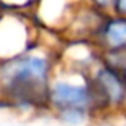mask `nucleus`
<instances>
[{"label": "nucleus", "instance_id": "1", "mask_svg": "<svg viewBox=\"0 0 126 126\" xmlns=\"http://www.w3.org/2000/svg\"><path fill=\"white\" fill-rule=\"evenodd\" d=\"M58 49L38 42L18 56L0 61V97L8 110L35 115L46 110V89L58 67Z\"/></svg>", "mask_w": 126, "mask_h": 126}, {"label": "nucleus", "instance_id": "2", "mask_svg": "<svg viewBox=\"0 0 126 126\" xmlns=\"http://www.w3.org/2000/svg\"><path fill=\"white\" fill-rule=\"evenodd\" d=\"M65 109L88 112L94 120L101 118L89 75L58 64L46 89V110L53 115Z\"/></svg>", "mask_w": 126, "mask_h": 126}, {"label": "nucleus", "instance_id": "3", "mask_svg": "<svg viewBox=\"0 0 126 126\" xmlns=\"http://www.w3.org/2000/svg\"><path fill=\"white\" fill-rule=\"evenodd\" d=\"M89 81L101 117L126 115V83L121 70L101 61L89 72Z\"/></svg>", "mask_w": 126, "mask_h": 126}, {"label": "nucleus", "instance_id": "4", "mask_svg": "<svg viewBox=\"0 0 126 126\" xmlns=\"http://www.w3.org/2000/svg\"><path fill=\"white\" fill-rule=\"evenodd\" d=\"M40 29L26 13L0 10V61L18 56L38 43Z\"/></svg>", "mask_w": 126, "mask_h": 126}, {"label": "nucleus", "instance_id": "5", "mask_svg": "<svg viewBox=\"0 0 126 126\" xmlns=\"http://www.w3.org/2000/svg\"><path fill=\"white\" fill-rule=\"evenodd\" d=\"M83 0H37L29 13L40 31L64 34Z\"/></svg>", "mask_w": 126, "mask_h": 126}, {"label": "nucleus", "instance_id": "6", "mask_svg": "<svg viewBox=\"0 0 126 126\" xmlns=\"http://www.w3.org/2000/svg\"><path fill=\"white\" fill-rule=\"evenodd\" d=\"M102 61V54L91 40L64 38L58 48V62L62 67L88 74Z\"/></svg>", "mask_w": 126, "mask_h": 126}, {"label": "nucleus", "instance_id": "7", "mask_svg": "<svg viewBox=\"0 0 126 126\" xmlns=\"http://www.w3.org/2000/svg\"><path fill=\"white\" fill-rule=\"evenodd\" d=\"M91 42L101 51V54L126 51V16L115 13L105 15L99 27L96 29Z\"/></svg>", "mask_w": 126, "mask_h": 126}, {"label": "nucleus", "instance_id": "8", "mask_svg": "<svg viewBox=\"0 0 126 126\" xmlns=\"http://www.w3.org/2000/svg\"><path fill=\"white\" fill-rule=\"evenodd\" d=\"M104 13L97 11L96 8L86 5L83 2L80 6L77 8L74 18L70 19L67 29L64 31V37L65 38H77V40H91L94 35L96 29L99 27Z\"/></svg>", "mask_w": 126, "mask_h": 126}, {"label": "nucleus", "instance_id": "9", "mask_svg": "<svg viewBox=\"0 0 126 126\" xmlns=\"http://www.w3.org/2000/svg\"><path fill=\"white\" fill-rule=\"evenodd\" d=\"M53 117L59 121V123L65 126H85L91 121H94L93 115H89L88 112L77 110V109H65V110L54 112Z\"/></svg>", "mask_w": 126, "mask_h": 126}, {"label": "nucleus", "instance_id": "10", "mask_svg": "<svg viewBox=\"0 0 126 126\" xmlns=\"http://www.w3.org/2000/svg\"><path fill=\"white\" fill-rule=\"evenodd\" d=\"M37 0H0V10L3 11H16V13H29L32 11Z\"/></svg>", "mask_w": 126, "mask_h": 126}, {"label": "nucleus", "instance_id": "11", "mask_svg": "<svg viewBox=\"0 0 126 126\" xmlns=\"http://www.w3.org/2000/svg\"><path fill=\"white\" fill-rule=\"evenodd\" d=\"M86 5L96 8L97 11L104 13V15H109V13L113 11V5H115V0H83Z\"/></svg>", "mask_w": 126, "mask_h": 126}, {"label": "nucleus", "instance_id": "12", "mask_svg": "<svg viewBox=\"0 0 126 126\" xmlns=\"http://www.w3.org/2000/svg\"><path fill=\"white\" fill-rule=\"evenodd\" d=\"M112 13L120 15V16H126V0H115L113 11Z\"/></svg>", "mask_w": 126, "mask_h": 126}, {"label": "nucleus", "instance_id": "13", "mask_svg": "<svg viewBox=\"0 0 126 126\" xmlns=\"http://www.w3.org/2000/svg\"><path fill=\"white\" fill-rule=\"evenodd\" d=\"M121 74H123V78H125V83H126V65L121 69Z\"/></svg>", "mask_w": 126, "mask_h": 126}, {"label": "nucleus", "instance_id": "14", "mask_svg": "<svg viewBox=\"0 0 126 126\" xmlns=\"http://www.w3.org/2000/svg\"><path fill=\"white\" fill-rule=\"evenodd\" d=\"M120 126H126V123H123V125H120Z\"/></svg>", "mask_w": 126, "mask_h": 126}]
</instances>
